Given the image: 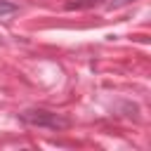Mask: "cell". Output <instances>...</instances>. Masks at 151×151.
Returning <instances> with one entry per match:
<instances>
[{"label":"cell","mask_w":151,"mask_h":151,"mask_svg":"<svg viewBox=\"0 0 151 151\" xmlns=\"http://www.w3.org/2000/svg\"><path fill=\"white\" fill-rule=\"evenodd\" d=\"M17 118H19L24 125H28V127H40V130H50V132H59V130L71 127V120H68L66 116H61V113H57V111H50V109H40V106L26 109V111H21Z\"/></svg>","instance_id":"6da1fadb"},{"label":"cell","mask_w":151,"mask_h":151,"mask_svg":"<svg viewBox=\"0 0 151 151\" xmlns=\"http://www.w3.org/2000/svg\"><path fill=\"white\" fill-rule=\"evenodd\" d=\"M130 2H134V0H111V2H106V7L109 9H118V7H125Z\"/></svg>","instance_id":"3957f363"},{"label":"cell","mask_w":151,"mask_h":151,"mask_svg":"<svg viewBox=\"0 0 151 151\" xmlns=\"http://www.w3.org/2000/svg\"><path fill=\"white\" fill-rule=\"evenodd\" d=\"M19 7L14 5V2H9V0H0V17H7V14H14Z\"/></svg>","instance_id":"7a4b0ae2"}]
</instances>
